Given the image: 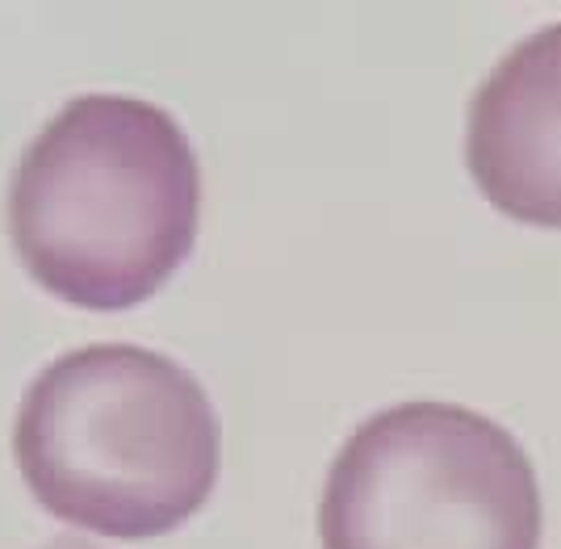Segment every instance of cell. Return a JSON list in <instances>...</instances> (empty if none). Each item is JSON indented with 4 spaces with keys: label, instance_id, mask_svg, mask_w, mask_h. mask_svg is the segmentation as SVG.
Instances as JSON below:
<instances>
[{
    "label": "cell",
    "instance_id": "obj_3",
    "mask_svg": "<svg viewBox=\"0 0 561 549\" xmlns=\"http://www.w3.org/2000/svg\"><path fill=\"white\" fill-rule=\"evenodd\" d=\"M533 457L491 415L398 403L335 454L319 503L323 549H540Z\"/></svg>",
    "mask_w": 561,
    "mask_h": 549
},
{
    "label": "cell",
    "instance_id": "obj_2",
    "mask_svg": "<svg viewBox=\"0 0 561 549\" xmlns=\"http://www.w3.org/2000/svg\"><path fill=\"white\" fill-rule=\"evenodd\" d=\"M13 457L50 516L147 541L210 500L222 428L185 365L139 344H89L25 386Z\"/></svg>",
    "mask_w": 561,
    "mask_h": 549
},
{
    "label": "cell",
    "instance_id": "obj_4",
    "mask_svg": "<svg viewBox=\"0 0 561 549\" xmlns=\"http://www.w3.org/2000/svg\"><path fill=\"white\" fill-rule=\"evenodd\" d=\"M466 164L499 215L561 231V22L515 43L478 84Z\"/></svg>",
    "mask_w": 561,
    "mask_h": 549
},
{
    "label": "cell",
    "instance_id": "obj_5",
    "mask_svg": "<svg viewBox=\"0 0 561 549\" xmlns=\"http://www.w3.org/2000/svg\"><path fill=\"white\" fill-rule=\"evenodd\" d=\"M43 549H101V546H93V541H80V537H55L50 546H43Z\"/></svg>",
    "mask_w": 561,
    "mask_h": 549
},
{
    "label": "cell",
    "instance_id": "obj_1",
    "mask_svg": "<svg viewBox=\"0 0 561 549\" xmlns=\"http://www.w3.org/2000/svg\"><path fill=\"white\" fill-rule=\"evenodd\" d=\"M202 168L168 110L84 93L25 144L9 236L38 286L80 311H130L185 264Z\"/></svg>",
    "mask_w": 561,
    "mask_h": 549
}]
</instances>
